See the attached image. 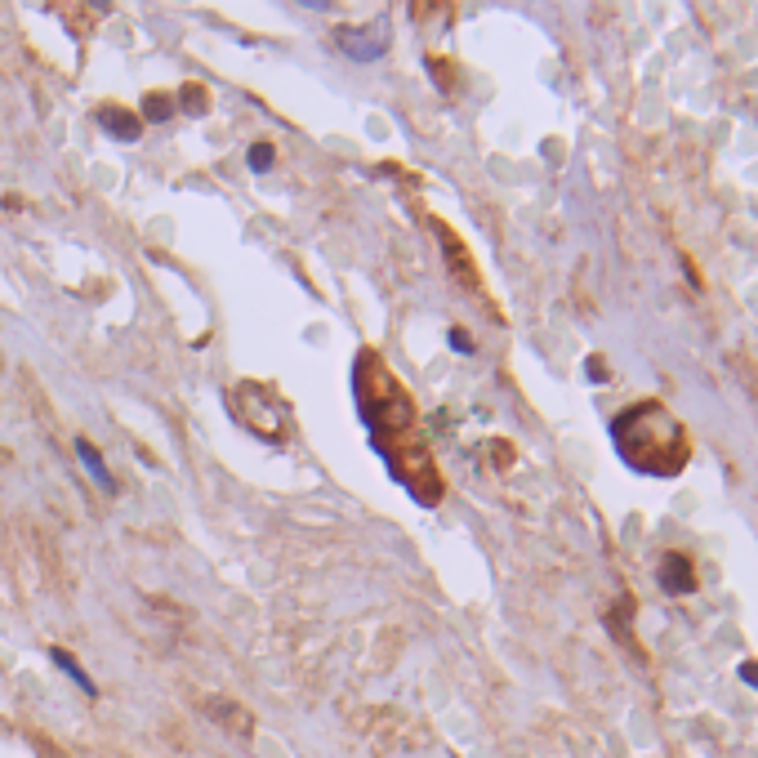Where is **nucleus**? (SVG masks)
Segmentation results:
<instances>
[{"mask_svg": "<svg viewBox=\"0 0 758 758\" xmlns=\"http://www.w3.org/2000/svg\"><path fill=\"white\" fill-rule=\"evenodd\" d=\"M353 393H357V411H362V429L371 438V451L384 459L388 477L420 509H438L442 495H447L442 468L429 451V438L420 433V415H415V402H411L406 384L388 371V362L375 348L357 353Z\"/></svg>", "mask_w": 758, "mask_h": 758, "instance_id": "1", "label": "nucleus"}, {"mask_svg": "<svg viewBox=\"0 0 758 758\" xmlns=\"http://www.w3.org/2000/svg\"><path fill=\"white\" fill-rule=\"evenodd\" d=\"M611 442H615L620 459L642 477H679L691 459V438H687L682 420L656 397L624 406L611 420Z\"/></svg>", "mask_w": 758, "mask_h": 758, "instance_id": "2", "label": "nucleus"}, {"mask_svg": "<svg viewBox=\"0 0 758 758\" xmlns=\"http://www.w3.org/2000/svg\"><path fill=\"white\" fill-rule=\"evenodd\" d=\"M227 406L236 415V424L245 433H254L259 442H286L291 438V402L263 384V379H241L232 393H227Z\"/></svg>", "mask_w": 758, "mask_h": 758, "instance_id": "3", "label": "nucleus"}, {"mask_svg": "<svg viewBox=\"0 0 758 758\" xmlns=\"http://www.w3.org/2000/svg\"><path fill=\"white\" fill-rule=\"evenodd\" d=\"M335 45L344 50V59L353 63H375L388 50V18H371V23H353L335 32Z\"/></svg>", "mask_w": 758, "mask_h": 758, "instance_id": "4", "label": "nucleus"}, {"mask_svg": "<svg viewBox=\"0 0 758 758\" xmlns=\"http://www.w3.org/2000/svg\"><path fill=\"white\" fill-rule=\"evenodd\" d=\"M433 232H438V241H442V254H447V263H451L455 282L468 286V291H482V282H477V263H473V254L459 245V236H455L442 219H433Z\"/></svg>", "mask_w": 758, "mask_h": 758, "instance_id": "5", "label": "nucleus"}, {"mask_svg": "<svg viewBox=\"0 0 758 758\" xmlns=\"http://www.w3.org/2000/svg\"><path fill=\"white\" fill-rule=\"evenodd\" d=\"M661 585H665V594H691L696 589V571H691V558H682V553H665V562H661Z\"/></svg>", "mask_w": 758, "mask_h": 758, "instance_id": "6", "label": "nucleus"}, {"mask_svg": "<svg viewBox=\"0 0 758 758\" xmlns=\"http://www.w3.org/2000/svg\"><path fill=\"white\" fill-rule=\"evenodd\" d=\"M98 125H107V134H116V139H125V143H134L139 139V116H130L121 103H103L98 107Z\"/></svg>", "mask_w": 758, "mask_h": 758, "instance_id": "7", "label": "nucleus"}, {"mask_svg": "<svg viewBox=\"0 0 758 758\" xmlns=\"http://www.w3.org/2000/svg\"><path fill=\"white\" fill-rule=\"evenodd\" d=\"M206 709H210V714L224 723L227 732H236V736H250V732H254V718H250L241 705H232V700H210Z\"/></svg>", "mask_w": 758, "mask_h": 758, "instance_id": "8", "label": "nucleus"}, {"mask_svg": "<svg viewBox=\"0 0 758 758\" xmlns=\"http://www.w3.org/2000/svg\"><path fill=\"white\" fill-rule=\"evenodd\" d=\"M50 661H54V665H59V670H63V674H68V679H72L76 687L85 691V696H98V687H94V679H89V674L80 670V661H76L72 652H63V647H50Z\"/></svg>", "mask_w": 758, "mask_h": 758, "instance_id": "9", "label": "nucleus"}, {"mask_svg": "<svg viewBox=\"0 0 758 758\" xmlns=\"http://www.w3.org/2000/svg\"><path fill=\"white\" fill-rule=\"evenodd\" d=\"M76 455H80V464L94 473V482L103 486V491H112V473H107V464H103V455H98V447L89 442V438H76Z\"/></svg>", "mask_w": 758, "mask_h": 758, "instance_id": "10", "label": "nucleus"}, {"mask_svg": "<svg viewBox=\"0 0 758 758\" xmlns=\"http://www.w3.org/2000/svg\"><path fill=\"white\" fill-rule=\"evenodd\" d=\"M143 116L161 125V121H170V116H174V103H170L165 94H148V103H143Z\"/></svg>", "mask_w": 758, "mask_h": 758, "instance_id": "11", "label": "nucleus"}, {"mask_svg": "<svg viewBox=\"0 0 758 758\" xmlns=\"http://www.w3.org/2000/svg\"><path fill=\"white\" fill-rule=\"evenodd\" d=\"M179 107H188V112H197V116H201V112L210 107V98H206V89H201V85H183V94H179Z\"/></svg>", "mask_w": 758, "mask_h": 758, "instance_id": "12", "label": "nucleus"}, {"mask_svg": "<svg viewBox=\"0 0 758 758\" xmlns=\"http://www.w3.org/2000/svg\"><path fill=\"white\" fill-rule=\"evenodd\" d=\"M273 156H277L273 143H254V148H250V170H259V174H263V170H273Z\"/></svg>", "mask_w": 758, "mask_h": 758, "instance_id": "13", "label": "nucleus"}, {"mask_svg": "<svg viewBox=\"0 0 758 758\" xmlns=\"http://www.w3.org/2000/svg\"><path fill=\"white\" fill-rule=\"evenodd\" d=\"M451 348H455V353H473V339H468V335L459 330V326L451 330Z\"/></svg>", "mask_w": 758, "mask_h": 758, "instance_id": "14", "label": "nucleus"}, {"mask_svg": "<svg viewBox=\"0 0 758 758\" xmlns=\"http://www.w3.org/2000/svg\"><path fill=\"white\" fill-rule=\"evenodd\" d=\"M745 679H750V682H758V670H754V665H745Z\"/></svg>", "mask_w": 758, "mask_h": 758, "instance_id": "15", "label": "nucleus"}]
</instances>
